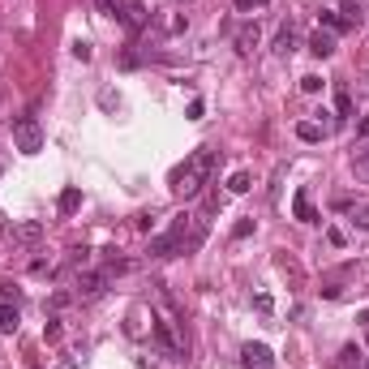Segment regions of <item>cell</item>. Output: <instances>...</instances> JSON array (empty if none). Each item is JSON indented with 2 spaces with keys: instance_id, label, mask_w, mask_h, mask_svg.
<instances>
[{
  "instance_id": "17",
  "label": "cell",
  "mask_w": 369,
  "mask_h": 369,
  "mask_svg": "<svg viewBox=\"0 0 369 369\" xmlns=\"http://www.w3.org/2000/svg\"><path fill=\"white\" fill-rule=\"evenodd\" d=\"M56 206H60V215H73V211H77V206H82V189H73V185H69V189H65V194H60V198H56Z\"/></svg>"
},
{
  "instance_id": "27",
  "label": "cell",
  "mask_w": 369,
  "mask_h": 369,
  "mask_svg": "<svg viewBox=\"0 0 369 369\" xmlns=\"http://www.w3.org/2000/svg\"><path fill=\"white\" fill-rule=\"evenodd\" d=\"M0 296H5V301H18V288H13L9 279H0Z\"/></svg>"
},
{
  "instance_id": "21",
  "label": "cell",
  "mask_w": 369,
  "mask_h": 369,
  "mask_svg": "<svg viewBox=\"0 0 369 369\" xmlns=\"http://www.w3.org/2000/svg\"><path fill=\"white\" fill-rule=\"evenodd\" d=\"M94 9L103 13V18H120V9H125V0H94Z\"/></svg>"
},
{
  "instance_id": "35",
  "label": "cell",
  "mask_w": 369,
  "mask_h": 369,
  "mask_svg": "<svg viewBox=\"0 0 369 369\" xmlns=\"http://www.w3.org/2000/svg\"><path fill=\"white\" fill-rule=\"evenodd\" d=\"M172 5H189V0H172Z\"/></svg>"
},
{
  "instance_id": "6",
  "label": "cell",
  "mask_w": 369,
  "mask_h": 369,
  "mask_svg": "<svg viewBox=\"0 0 369 369\" xmlns=\"http://www.w3.org/2000/svg\"><path fill=\"white\" fill-rule=\"evenodd\" d=\"M232 43H236L240 56H253V47L262 43V26H258V22H240L236 35H232Z\"/></svg>"
},
{
  "instance_id": "8",
  "label": "cell",
  "mask_w": 369,
  "mask_h": 369,
  "mask_svg": "<svg viewBox=\"0 0 369 369\" xmlns=\"http://www.w3.org/2000/svg\"><path fill=\"white\" fill-rule=\"evenodd\" d=\"M335 211H344L352 223H357L361 232H369V202H352V198H340L335 202Z\"/></svg>"
},
{
  "instance_id": "7",
  "label": "cell",
  "mask_w": 369,
  "mask_h": 369,
  "mask_svg": "<svg viewBox=\"0 0 369 369\" xmlns=\"http://www.w3.org/2000/svg\"><path fill=\"white\" fill-rule=\"evenodd\" d=\"M116 22H125V30H129V35H138V30L151 22V13H147V5H138V0H129V5L120 9V18H116Z\"/></svg>"
},
{
  "instance_id": "32",
  "label": "cell",
  "mask_w": 369,
  "mask_h": 369,
  "mask_svg": "<svg viewBox=\"0 0 369 369\" xmlns=\"http://www.w3.org/2000/svg\"><path fill=\"white\" fill-rule=\"evenodd\" d=\"M30 270H35V275H43V270H52V262H47V258H35V262H30Z\"/></svg>"
},
{
  "instance_id": "29",
  "label": "cell",
  "mask_w": 369,
  "mask_h": 369,
  "mask_svg": "<svg viewBox=\"0 0 369 369\" xmlns=\"http://www.w3.org/2000/svg\"><path fill=\"white\" fill-rule=\"evenodd\" d=\"M327 240H331V245H335V249H340V245H344V240H348V236H344L340 228H327Z\"/></svg>"
},
{
  "instance_id": "1",
  "label": "cell",
  "mask_w": 369,
  "mask_h": 369,
  "mask_svg": "<svg viewBox=\"0 0 369 369\" xmlns=\"http://www.w3.org/2000/svg\"><path fill=\"white\" fill-rule=\"evenodd\" d=\"M211 172H215V151L211 147H202L185 159V168H176L172 172V189L181 198H198L206 185H211Z\"/></svg>"
},
{
  "instance_id": "31",
  "label": "cell",
  "mask_w": 369,
  "mask_h": 369,
  "mask_svg": "<svg viewBox=\"0 0 369 369\" xmlns=\"http://www.w3.org/2000/svg\"><path fill=\"white\" fill-rule=\"evenodd\" d=\"M202 112H206L202 99H194V103H189V120H202Z\"/></svg>"
},
{
  "instance_id": "36",
  "label": "cell",
  "mask_w": 369,
  "mask_h": 369,
  "mask_svg": "<svg viewBox=\"0 0 369 369\" xmlns=\"http://www.w3.org/2000/svg\"><path fill=\"white\" fill-rule=\"evenodd\" d=\"M361 369H369V365H361Z\"/></svg>"
},
{
  "instance_id": "18",
  "label": "cell",
  "mask_w": 369,
  "mask_h": 369,
  "mask_svg": "<svg viewBox=\"0 0 369 369\" xmlns=\"http://www.w3.org/2000/svg\"><path fill=\"white\" fill-rule=\"evenodd\" d=\"M22 327V318H18V305H0V331L5 335H13Z\"/></svg>"
},
{
  "instance_id": "11",
  "label": "cell",
  "mask_w": 369,
  "mask_h": 369,
  "mask_svg": "<svg viewBox=\"0 0 369 369\" xmlns=\"http://www.w3.org/2000/svg\"><path fill=\"white\" fill-rule=\"evenodd\" d=\"M39 236H43V223L39 219H26V223L13 228V240H18V245H39Z\"/></svg>"
},
{
  "instance_id": "26",
  "label": "cell",
  "mask_w": 369,
  "mask_h": 369,
  "mask_svg": "<svg viewBox=\"0 0 369 369\" xmlns=\"http://www.w3.org/2000/svg\"><path fill=\"white\" fill-rule=\"evenodd\" d=\"M249 232H253V219H240V223H236V228H232V236H236V240H245Z\"/></svg>"
},
{
  "instance_id": "20",
  "label": "cell",
  "mask_w": 369,
  "mask_h": 369,
  "mask_svg": "<svg viewBox=\"0 0 369 369\" xmlns=\"http://www.w3.org/2000/svg\"><path fill=\"white\" fill-rule=\"evenodd\" d=\"M249 185H253V176H249V172H232V181H228L232 194H249Z\"/></svg>"
},
{
  "instance_id": "28",
  "label": "cell",
  "mask_w": 369,
  "mask_h": 369,
  "mask_svg": "<svg viewBox=\"0 0 369 369\" xmlns=\"http://www.w3.org/2000/svg\"><path fill=\"white\" fill-rule=\"evenodd\" d=\"M43 335H47V340H60V322H56V318H47V327H43Z\"/></svg>"
},
{
  "instance_id": "13",
  "label": "cell",
  "mask_w": 369,
  "mask_h": 369,
  "mask_svg": "<svg viewBox=\"0 0 369 369\" xmlns=\"http://www.w3.org/2000/svg\"><path fill=\"white\" fill-rule=\"evenodd\" d=\"M296 138L301 142H322L327 138V125L322 120H296Z\"/></svg>"
},
{
  "instance_id": "12",
  "label": "cell",
  "mask_w": 369,
  "mask_h": 369,
  "mask_svg": "<svg viewBox=\"0 0 369 369\" xmlns=\"http://www.w3.org/2000/svg\"><path fill=\"white\" fill-rule=\"evenodd\" d=\"M155 340H159V348H164L168 357H181V344H176V335H172V322H155Z\"/></svg>"
},
{
  "instance_id": "15",
  "label": "cell",
  "mask_w": 369,
  "mask_h": 369,
  "mask_svg": "<svg viewBox=\"0 0 369 369\" xmlns=\"http://www.w3.org/2000/svg\"><path fill=\"white\" fill-rule=\"evenodd\" d=\"M292 211H296V219H301V223H318V215H314V206H309V194H305V189H301V194L292 198Z\"/></svg>"
},
{
  "instance_id": "3",
  "label": "cell",
  "mask_w": 369,
  "mask_h": 369,
  "mask_svg": "<svg viewBox=\"0 0 369 369\" xmlns=\"http://www.w3.org/2000/svg\"><path fill=\"white\" fill-rule=\"evenodd\" d=\"M13 147H18V155H39L43 151V129H39L35 116L13 120Z\"/></svg>"
},
{
  "instance_id": "23",
  "label": "cell",
  "mask_w": 369,
  "mask_h": 369,
  "mask_svg": "<svg viewBox=\"0 0 369 369\" xmlns=\"http://www.w3.org/2000/svg\"><path fill=\"white\" fill-rule=\"evenodd\" d=\"M301 90H305V94H318V90H322V77H318V73L301 77Z\"/></svg>"
},
{
  "instance_id": "5",
  "label": "cell",
  "mask_w": 369,
  "mask_h": 369,
  "mask_svg": "<svg viewBox=\"0 0 369 369\" xmlns=\"http://www.w3.org/2000/svg\"><path fill=\"white\" fill-rule=\"evenodd\" d=\"M240 365L245 369H275V352L266 344H245L240 348Z\"/></svg>"
},
{
  "instance_id": "10",
  "label": "cell",
  "mask_w": 369,
  "mask_h": 369,
  "mask_svg": "<svg viewBox=\"0 0 369 369\" xmlns=\"http://www.w3.org/2000/svg\"><path fill=\"white\" fill-rule=\"evenodd\" d=\"M309 52L314 56H335V30H314V35H309Z\"/></svg>"
},
{
  "instance_id": "14",
  "label": "cell",
  "mask_w": 369,
  "mask_h": 369,
  "mask_svg": "<svg viewBox=\"0 0 369 369\" xmlns=\"http://www.w3.org/2000/svg\"><path fill=\"white\" fill-rule=\"evenodd\" d=\"M292 52H296V30L283 26L279 35H275V56H292Z\"/></svg>"
},
{
  "instance_id": "34",
  "label": "cell",
  "mask_w": 369,
  "mask_h": 369,
  "mask_svg": "<svg viewBox=\"0 0 369 369\" xmlns=\"http://www.w3.org/2000/svg\"><path fill=\"white\" fill-rule=\"evenodd\" d=\"M0 176H5V159H0Z\"/></svg>"
},
{
  "instance_id": "16",
  "label": "cell",
  "mask_w": 369,
  "mask_h": 369,
  "mask_svg": "<svg viewBox=\"0 0 369 369\" xmlns=\"http://www.w3.org/2000/svg\"><path fill=\"white\" fill-rule=\"evenodd\" d=\"M352 172H357V181H365L369 185V138H365V147L352 155Z\"/></svg>"
},
{
  "instance_id": "25",
  "label": "cell",
  "mask_w": 369,
  "mask_h": 369,
  "mask_svg": "<svg viewBox=\"0 0 369 369\" xmlns=\"http://www.w3.org/2000/svg\"><path fill=\"white\" fill-rule=\"evenodd\" d=\"M232 5H236V13H253V9H262L266 0H232Z\"/></svg>"
},
{
  "instance_id": "24",
  "label": "cell",
  "mask_w": 369,
  "mask_h": 369,
  "mask_svg": "<svg viewBox=\"0 0 369 369\" xmlns=\"http://www.w3.org/2000/svg\"><path fill=\"white\" fill-rule=\"evenodd\" d=\"M73 56H77V60H82V65H86V60H90L94 52H90V43H86V39H77V43H73Z\"/></svg>"
},
{
  "instance_id": "19",
  "label": "cell",
  "mask_w": 369,
  "mask_h": 369,
  "mask_svg": "<svg viewBox=\"0 0 369 369\" xmlns=\"http://www.w3.org/2000/svg\"><path fill=\"white\" fill-rule=\"evenodd\" d=\"M335 112H340V120L352 116V94H348V86H335Z\"/></svg>"
},
{
  "instance_id": "33",
  "label": "cell",
  "mask_w": 369,
  "mask_h": 369,
  "mask_svg": "<svg viewBox=\"0 0 369 369\" xmlns=\"http://www.w3.org/2000/svg\"><path fill=\"white\" fill-rule=\"evenodd\" d=\"M253 305H258L262 314H270V296H266V292H258V296H253Z\"/></svg>"
},
{
  "instance_id": "30",
  "label": "cell",
  "mask_w": 369,
  "mask_h": 369,
  "mask_svg": "<svg viewBox=\"0 0 369 369\" xmlns=\"http://www.w3.org/2000/svg\"><path fill=\"white\" fill-rule=\"evenodd\" d=\"M99 103H103L107 112H112V107H120V99H116V94H112V90H103V94H99Z\"/></svg>"
},
{
  "instance_id": "9",
  "label": "cell",
  "mask_w": 369,
  "mask_h": 369,
  "mask_svg": "<svg viewBox=\"0 0 369 369\" xmlns=\"http://www.w3.org/2000/svg\"><path fill=\"white\" fill-rule=\"evenodd\" d=\"M340 18H344V26H348V30H352V26H361V22L369 18V0H344Z\"/></svg>"
},
{
  "instance_id": "4",
  "label": "cell",
  "mask_w": 369,
  "mask_h": 369,
  "mask_svg": "<svg viewBox=\"0 0 369 369\" xmlns=\"http://www.w3.org/2000/svg\"><path fill=\"white\" fill-rule=\"evenodd\" d=\"M107 292V270H82L73 279V296L77 301H99Z\"/></svg>"
},
{
  "instance_id": "2",
  "label": "cell",
  "mask_w": 369,
  "mask_h": 369,
  "mask_svg": "<svg viewBox=\"0 0 369 369\" xmlns=\"http://www.w3.org/2000/svg\"><path fill=\"white\" fill-rule=\"evenodd\" d=\"M189 228H194V215H181L164 236L151 240V258H176V253H189Z\"/></svg>"
},
{
  "instance_id": "22",
  "label": "cell",
  "mask_w": 369,
  "mask_h": 369,
  "mask_svg": "<svg viewBox=\"0 0 369 369\" xmlns=\"http://www.w3.org/2000/svg\"><path fill=\"white\" fill-rule=\"evenodd\" d=\"M181 30H189V18L185 13H172L168 18V35H181Z\"/></svg>"
}]
</instances>
